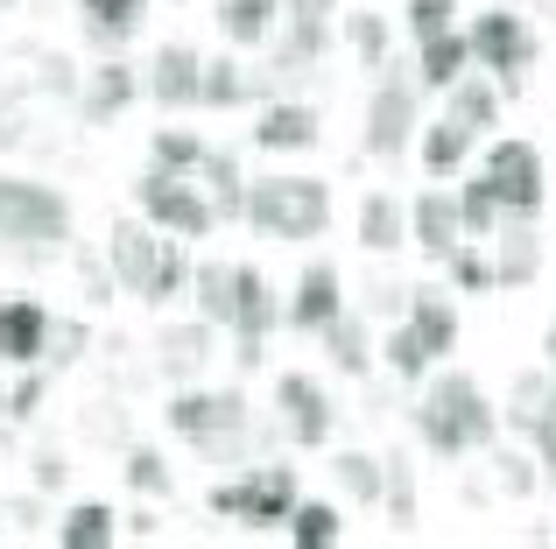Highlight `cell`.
I'll return each instance as SVG.
<instances>
[{"label": "cell", "instance_id": "15", "mask_svg": "<svg viewBox=\"0 0 556 549\" xmlns=\"http://www.w3.org/2000/svg\"><path fill=\"white\" fill-rule=\"evenodd\" d=\"M339 310H345V274L331 268V261H311V268L296 274V296L282 303V317H289L296 331H311V339H317V331H325Z\"/></svg>", "mask_w": 556, "mask_h": 549}, {"label": "cell", "instance_id": "36", "mask_svg": "<svg viewBox=\"0 0 556 549\" xmlns=\"http://www.w3.org/2000/svg\"><path fill=\"white\" fill-rule=\"evenodd\" d=\"M507 423H515L521 437H529L535 423H549V367H529L515 381V395H507Z\"/></svg>", "mask_w": 556, "mask_h": 549}, {"label": "cell", "instance_id": "7", "mask_svg": "<svg viewBox=\"0 0 556 549\" xmlns=\"http://www.w3.org/2000/svg\"><path fill=\"white\" fill-rule=\"evenodd\" d=\"M465 42H472V64L501 78V92H521V71L535 64V28L521 22V14H507V8L472 14Z\"/></svg>", "mask_w": 556, "mask_h": 549}, {"label": "cell", "instance_id": "13", "mask_svg": "<svg viewBox=\"0 0 556 549\" xmlns=\"http://www.w3.org/2000/svg\"><path fill=\"white\" fill-rule=\"evenodd\" d=\"M155 254H163V233L149 219H121L106 233V268L127 296H149V274H155Z\"/></svg>", "mask_w": 556, "mask_h": 549}, {"label": "cell", "instance_id": "22", "mask_svg": "<svg viewBox=\"0 0 556 549\" xmlns=\"http://www.w3.org/2000/svg\"><path fill=\"white\" fill-rule=\"evenodd\" d=\"M254 141H261L268 155H282V149H317V106H303V99H275V106H261Z\"/></svg>", "mask_w": 556, "mask_h": 549}, {"label": "cell", "instance_id": "19", "mask_svg": "<svg viewBox=\"0 0 556 549\" xmlns=\"http://www.w3.org/2000/svg\"><path fill=\"white\" fill-rule=\"evenodd\" d=\"M501 240V261H493V289H529L543 274V240H535V219H501L493 226Z\"/></svg>", "mask_w": 556, "mask_h": 549}, {"label": "cell", "instance_id": "11", "mask_svg": "<svg viewBox=\"0 0 556 549\" xmlns=\"http://www.w3.org/2000/svg\"><path fill=\"white\" fill-rule=\"evenodd\" d=\"M275 409H282V430H289L296 451H325L331 430H339V409H331V395L311 373H282V381H275Z\"/></svg>", "mask_w": 556, "mask_h": 549}, {"label": "cell", "instance_id": "39", "mask_svg": "<svg viewBox=\"0 0 556 549\" xmlns=\"http://www.w3.org/2000/svg\"><path fill=\"white\" fill-rule=\"evenodd\" d=\"M374 353L388 359V373H402V381H422V373H430V353H422V339H416L408 324H394L388 339L374 345Z\"/></svg>", "mask_w": 556, "mask_h": 549}, {"label": "cell", "instance_id": "26", "mask_svg": "<svg viewBox=\"0 0 556 549\" xmlns=\"http://www.w3.org/2000/svg\"><path fill=\"white\" fill-rule=\"evenodd\" d=\"M359 240H367V254H394L408 240V205L394 191H367L359 197Z\"/></svg>", "mask_w": 556, "mask_h": 549}, {"label": "cell", "instance_id": "9", "mask_svg": "<svg viewBox=\"0 0 556 549\" xmlns=\"http://www.w3.org/2000/svg\"><path fill=\"white\" fill-rule=\"evenodd\" d=\"M422 127V85L416 78H380L367 99V155L380 163H402V149H416Z\"/></svg>", "mask_w": 556, "mask_h": 549}, {"label": "cell", "instance_id": "27", "mask_svg": "<svg viewBox=\"0 0 556 549\" xmlns=\"http://www.w3.org/2000/svg\"><path fill=\"white\" fill-rule=\"evenodd\" d=\"M275 14H282V0H218L212 22H218V36H226L232 50H254V42H268Z\"/></svg>", "mask_w": 556, "mask_h": 549}, {"label": "cell", "instance_id": "17", "mask_svg": "<svg viewBox=\"0 0 556 549\" xmlns=\"http://www.w3.org/2000/svg\"><path fill=\"white\" fill-rule=\"evenodd\" d=\"M135 99H141V71H127L121 56H106L99 71H85V99H78V113H85L92 127H106V120H121Z\"/></svg>", "mask_w": 556, "mask_h": 549}, {"label": "cell", "instance_id": "43", "mask_svg": "<svg viewBox=\"0 0 556 549\" xmlns=\"http://www.w3.org/2000/svg\"><path fill=\"white\" fill-rule=\"evenodd\" d=\"M444 268H451V282L472 289V296H486V289H493V261L479 254V240H458V247L444 254Z\"/></svg>", "mask_w": 556, "mask_h": 549}, {"label": "cell", "instance_id": "33", "mask_svg": "<svg viewBox=\"0 0 556 549\" xmlns=\"http://www.w3.org/2000/svg\"><path fill=\"white\" fill-rule=\"evenodd\" d=\"M190 296H198V317L226 331L232 324V261H198L190 268Z\"/></svg>", "mask_w": 556, "mask_h": 549}, {"label": "cell", "instance_id": "8", "mask_svg": "<svg viewBox=\"0 0 556 549\" xmlns=\"http://www.w3.org/2000/svg\"><path fill=\"white\" fill-rule=\"evenodd\" d=\"M479 177L493 183V197H501L507 219H535V212H543V197H549V183H543V149H535V141H515V135L486 149Z\"/></svg>", "mask_w": 556, "mask_h": 549}, {"label": "cell", "instance_id": "42", "mask_svg": "<svg viewBox=\"0 0 556 549\" xmlns=\"http://www.w3.org/2000/svg\"><path fill=\"white\" fill-rule=\"evenodd\" d=\"M331 472H339V486L359 500V508H374V500H380V458L374 451H345Z\"/></svg>", "mask_w": 556, "mask_h": 549}, {"label": "cell", "instance_id": "47", "mask_svg": "<svg viewBox=\"0 0 556 549\" xmlns=\"http://www.w3.org/2000/svg\"><path fill=\"white\" fill-rule=\"evenodd\" d=\"M64 472H71V465H64V458H56V451H42V458H36V486H42V494H50V486L64 480Z\"/></svg>", "mask_w": 556, "mask_h": 549}, {"label": "cell", "instance_id": "16", "mask_svg": "<svg viewBox=\"0 0 556 549\" xmlns=\"http://www.w3.org/2000/svg\"><path fill=\"white\" fill-rule=\"evenodd\" d=\"M408 240H416V247L430 254V261H444V254L465 240L458 191H416V197H408Z\"/></svg>", "mask_w": 556, "mask_h": 549}, {"label": "cell", "instance_id": "14", "mask_svg": "<svg viewBox=\"0 0 556 549\" xmlns=\"http://www.w3.org/2000/svg\"><path fill=\"white\" fill-rule=\"evenodd\" d=\"M198 85H204V56L190 50V42H163L155 50V64L141 71V92L155 99V106H198Z\"/></svg>", "mask_w": 556, "mask_h": 549}, {"label": "cell", "instance_id": "32", "mask_svg": "<svg viewBox=\"0 0 556 549\" xmlns=\"http://www.w3.org/2000/svg\"><path fill=\"white\" fill-rule=\"evenodd\" d=\"M317 339H325L331 367H339V373H353V381L374 367V339H367V324H359V317H345V310H339L325 331H317Z\"/></svg>", "mask_w": 556, "mask_h": 549}, {"label": "cell", "instance_id": "46", "mask_svg": "<svg viewBox=\"0 0 556 549\" xmlns=\"http://www.w3.org/2000/svg\"><path fill=\"white\" fill-rule=\"evenodd\" d=\"M501 486H507L515 500H521V494H535V472H529V458H521V451H515V458H501Z\"/></svg>", "mask_w": 556, "mask_h": 549}, {"label": "cell", "instance_id": "6", "mask_svg": "<svg viewBox=\"0 0 556 549\" xmlns=\"http://www.w3.org/2000/svg\"><path fill=\"white\" fill-rule=\"evenodd\" d=\"M135 197H141V219H149L155 233H169V240H204L218 226L212 197H204L190 177H169V169H155V163H149V177L135 183Z\"/></svg>", "mask_w": 556, "mask_h": 549}, {"label": "cell", "instance_id": "25", "mask_svg": "<svg viewBox=\"0 0 556 549\" xmlns=\"http://www.w3.org/2000/svg\"><path fill=\"white\" fill-rule=\"evenodd\" d=\"M190 183L212 197L218 219H240V205H247V177H240V163H232L226 149H204V163L190 169Z\"/></svg>", "mask_w": 556, "mask_h": 549}, {"label": "cell", "instance_id": "20", "mask_svg": "<svg viewBox=\"0 0 556 549\" xmlns=\"http://www.w3.org/2000/svg\"><path fill=\"white\" fill-rule=\"evenodd\" d=\"M472 71V42H465V28H437V36L416 42V85L422 92H444L451 78H465Z\"/></svg>", "mask_w": 556, "mask_h": 549}, {"label": "cell", "instance_id": "1", "mask_svg": "<svg viewBox=\"0 0 556 549\" xmlns=\"http://www.w3.org/2000/svg\"><path fill=\"white\" fill-rule=\"evenodd\" d=\"M416 430H422V444H430L437 458H472V451H486L493 437H501V409L486 401V387L472 381V373H437L430 387H422V401H416Z\"/></svg>", "mask_w": 556, "mask_h": 549}, {"label": "cell", "instance_id": "23", "mask_svg": "<svg viewBox=\"0 0 556 549\" xmlns=\"http://www.w3.org/2000/svg\"><path fill=\"white\" fill-rule=\"evenodd\" d=\"M56 549H113L121 542V514L106 508V500H78V508H64V522L50 528Z\"/></svg>", "mask_w": 556, "mask_h": 549}, {"label": "cell", "instance_id": "12", "mask_svg": "<svg viewBox=\"0 0 556 549\" xmlns=\"http://www.w3.org/2000/svg\"><path fill=\"white\" fill-rule=\"evenodd\" d=\"M50 324L56 317L42 310L36 296H0V367H42L50 359Z\"/></svg>", "mask_w": 556, "mask_h": 549}, {"label": "cell", "instance_id": "3", "mask_svg": "<svg viewBox=\"0 0 556 549\" xmlns=\"http://www.w3.org/2000/svg\"><path fill=\"white\" fill-rule=\"evenodd\" d=\"M64 240H71L64 191H50V183H36V177H8V169H0V247H14V254H56Z\"/></svg>", "mask_w": 556, "mask_h": 549}, {"label": "cell", "instance_id": "31", "mask_svg": "<svg viewBox=\"0 0 556 549\" xmlns=\"http://www.w3.org/2000/svg\"><path fill=\"white\" fill-rule=\"evenodd\" d=\"M289 542L296 549H331V542H345V514L331 508V500H303L296 494V508H289Z\"/></svg>", "mask_w": 556, "mask_h": 549}, {"label": "cell", "instance_id": "28", "mask_svg": "<svg viewBox=\"0 0 556 549\" xmlns=\"http://www.w3.org/2000/svg\"><path fill=\"white\" fill-rule=\"evenodd\" d=\"M444 99H451V120H465L472 135H486V127H501V85H486L479 71H465V78H451V85H444Z\"/></svg>", "mask_w": 556, "mask_h": 549}, {"label": "cell", "instance_id": "50", "mask_svg": "<svg viewBox=\"0 0 556 549\" xmlns=\"http://www.w3.org/2000/svg\"><path fill=\"white\" fill-rule=\"evenodd\" d=\"M0 542H8V522H0Z\"/></svg>", "mask_w": 556, "mask_h": 549}, {"label": "cell", "instance_id": "4", "mask_svg": "<svg viewBox=\"0 0 556 549\" xmlns=\"http://www.w3.org/2000/svg\"><path fill=\"white\" fill-rule=\"evenodd\" d=\"M296 465H254L240 472V480H218L212 500L204 508L218 514V522H247V528H282L289 508H296Z\"/></svg>", "mask_w": 556, "mask_h": 549}, {"label": "cell", "instance_id": "34", "mask_svg": "<svg viewBox=\"0 0 556 549\" xmlns=\"http://www.w3.org/2000/svg\"><path fill=\"white\" fill-rule=\"evenodd\" d=\"M190 254H184V240H169L163 233V254H155V274H149V296L141 303H155V310H163V303H177V296H190Z\"/></svg>", "mask_w": 556, "mask_h": 549}, {"label": "cell", "instance_id": "10", "mask_svg": "<svg viewBox=\"0 0 556 549\" xmlns=\"http://www.w3.org/2000/svg\"><path fill=\"white\" fill-rule=\"evenodd\" d=\"M282 324V296H275V282L261 268H232V345H240V367H261V345H268V331Z\"/></svg>", "mask_w": 556, "mask_h": 549}, {"label": "cell", "instance_id": "44", "mask_svg": "<svg viewBox=\"0 0 556 549\" xmlns=\"http://www.w3.org/2000/svg\"><path fill=\"white\" fill-rule=\"evenodd\" d=\"M402 22H408V36H437V28H458V0H408L402 8Z\"/></svg>", "mask_w": 556, "mask_h": 549}, {"label": "cell", "instance_id": "24", "mask_svg": "<svg viewBox=\"0 0 556 549\" xmlns=\"http://www.w3.org/2000/svg\"><path fill=\"white\" fill-rule=\"evenodd\" d=\"M85 8V36L99 42V50H127V42H135V28L149 22V0H78Z\"/></svg>", "mask_w": 556, "mask_h": 549}, {"label": "cell", "instance_id": "37", "mask_svg": "<svg viewBox=\"0 0 556 549\" xmlns=\"http://www.w3.org/2000/svg\"><path fill=\"white\" fill-rule=\"evenodd\" d=\"M149 163H155V169H169V177H190V169L204 163V141L190 135V127H155Z\"/></svg>", "mask_w": 556, "mask_h": 549}, {"label": "cell", "instance_id": "40", "mask_svg": "<svg viewBox=\"0 0 556 549\" xmlns=\"http://www.w3.org/2000/svg\"><path fill=\"white\" fill-rule=\"evenodd\" d=\"M380 500H388L394 522H416V472H408V458H380Z\"/></svg>", "mask_w": 556, "mask_h": 549}, {"label": "cell", "instance_id": "35", "mask_svg": "<svg viewBox=\"0 0 556 549\" xmlns=\"http://www.w3.org/2000/svg\"><path fill=\"white\" fill-rule=\"evenodd\" d=\"M458 219H465V240H493V226L507 219L486 177H465V183H458Z\"/></svg>", "mask_w": 556, "mask_h": 549}, {"label": "cell", "instance_id": "21", "mask_svg": "<svg viewBox=\"0 0 556 549\" xmlns=\"http://www.w3.org/2000/svg\"><path fill=\"white\" fill-rule=\"evenodd\" d=\"M416 149H422V169H430V177H458L465 163H472V149H479V135L465 120H422L416 127Z\"/></svg>", "mask_w": 556, "mask_h": 549}, {"label": "cell", "instance_id": "49", "mask_svg": "<svg viewBox=\"0 0 556 549\" xmlns=\"http://www.w3.org/2000/svg\"><path fill=\"white\" fill-rule=\"evenodd\" d=\"M543 353H549V359H556V324H549V339H543Z\"/></svg>", "mask_w": 556, "mask_h": 549}, {"label": "cell", "instance_id": "30", "mask_svg": "<svg viewBox=\"0 0 556 549\" xmlns=\"http://www.w3.org/2000/svg\"><path fill=\"white\" fill-rule=\"evenodd\" d=\"M212 339H218V324H204V317L169 324L163 331V373H204L212 367Z\"/></svg>", "mask_w": 556, "mask_h": 549}, {"label": "cell", "instance_id": "48", "mask_svg": "<svg viewBox=\"0 0 556 549\" xmlns=\"http://www.w3.org/2000/svg\"><path fill=\"white\" fill-rule=\"evenodd\" d=\"M549 430H556V359H549Z\"/></svg>", "mask_w": 556, "mask_h": 549}, {"label": "cell", "instance_id": "45", "mask_svg": "<svg viewBox=\"0 0 556 549\" xmlns=\"http://www.w3.org/2000/svg\"><path fill=\"white\" fill-rule=\"evenodd\" d=\"M42 387H50V373L42 367H22V387H14L8 401H0V409L14 416V423H22V416H36V401H42Z\"/></svg>", "mask_w": 556, "mask_h": 549}, {"label": "cell", "instance_id": "2", "mask_svg": "<svg viewBox=\"0 0 556 549\" xmlns=\"http://www.w3.org/2000/svg\"><path fill=\"white\" fill-rule=\"evenodd\" d=\"M240 219L268 240H317L331 226V183L325 177H261V183H247Z\"/></svg>", "mask_w": 556, "mask_h": 549}, {"label": "cell", "instance_id": "38", "mask_svg": "<svg viewBox=\"0 0 556 549\" xmlns=\"http://www.w3.org/2000/svg\"><path fill=\"white\" fill-rule=\"evenodd\" d=\"M345 42H353V56H359L367 71L388 64V22H380L374 8H353V14H345Z\"/></svg>", "mask_w": 556, "mask_h": 549}, {"label": "cell", "instance_id": "5", "mask_svg": "<svg viewBox=\"0 0 556 549\" xmlns=\"http://www.w3.org/2000/svg\"><path fill=\"white\" fill-rule=\"evenodd\" d=\"M169 430H177L184 444H198L204 458H232L247 444V395H212V387H184L177 401H169Z\"/></svg>", "mask_w": 556, "mask_h": 549}, {"label": "cell", "instance_id": "29", "mask_svg": "<svg viewBox=\"0 0 556 549\" xmlns=\"http://www.w3.org/2000/svg\"><path fill=\"white\" fill-rule=\"evenodd\" d=\"M261 92V78L247 64H232V56H204V85H198V106H247V99Z\"/></svg>", "mask_w": 556, "mask_h": 549}, {"label": "cell", "instance_id": "18", "mask_svg": "<svg viewBox=\"0 0 556 549\" xmlns=\"http://www.w3.org/2000/svg\"><path fill=\"white\" fill-rule=\"evenodd\" d=\"M402 324L422 339V353H430V359H444L451 345H458V303H451L444 289H408Z\"/></svg>", "mask_w": 556, "mask_h": 549}, {"label": "cell", "instance_id": "41", "mask_svg": "<svg viewBox=\"0 0 556 549\" xmlns=\"http://www.w3.org/2000/svg\"><path fill=\"white\" fill-rule=\"evenodd\" d=\"M127 486H135L141 500H163L169 486H177V472L163 465V451H149V444H135V451H127Z\"/></svg>", "mask_w": 556, "mask_h": 549}]
</instances>
